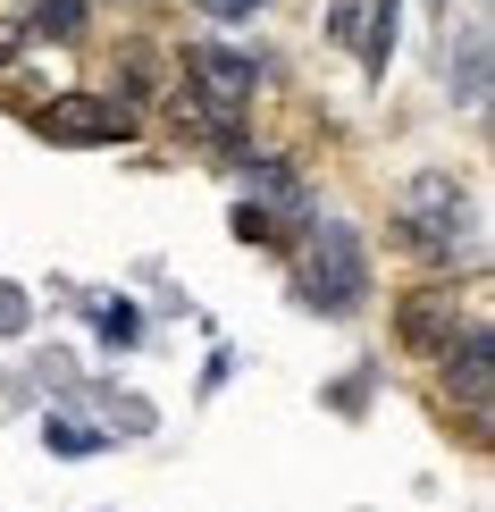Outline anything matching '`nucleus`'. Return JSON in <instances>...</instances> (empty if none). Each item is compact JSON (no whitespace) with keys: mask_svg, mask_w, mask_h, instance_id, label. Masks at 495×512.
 <instances>
[{"mask_svg":"<svg viewBox=\"0 0 495 512\" xmlns=\"http://www.w3.org/2000/svg\"><path fill=\"white\" fill-rule=\"evenodd\" d=\"M403 227L420 236L428 261H454V244H462V227H470V202H462V185H445V177H420L412 194H403Z\"/></svg>","mask_w":495,"mask_h":512,"instance_id":"f257e3e1","label":"nucleus"},{"mask_svg":"<svg viewBox=\"0 0 495 512\" xmlns=\"http://www.w3.org/2000/svg\"><path fill=\"white\" fill-rule=\"evenodd\" d=\"M361 277H370V269H361V244L344 236V227H319V236H311V277H303V294H311L319 311H344V303L361 294Z\"/></svg>","mask_w":495,"mask_h":512,"instance_id":"f03ea898","label":"nucleus"},{"mask_svg":"<svg viewBox=\"0 0 495 512\" xmlns=\"http://www.w3.org/2000/svg\"><path fill=\"white\" fill-rule=\"evenodd\" d=\"M185 76H193V93L210 101V118H235L252 101V84H261V68H252L244 51H219V42H210V51H185Z\"/></svg>","mask_w":495,"mask_h":512,"instance_id":"7ed1b4c3","label":"nucleus"},{"mask_svg":"<svg viewBox=\"0 0 495 512\" xmlns=\"http://www.w3.org/2000/svg\"><path fill=\"white\" fill-rule=\"evenodd\" d=\"M42 135H59V143H126V110L118 101H51L42 110Z\"/></svg>","mask_w":495,"mask_h":512,"instance_id":"20e7f679","label":"nucleus"},{"mask_svg":"<svg viewBox=\"0 0 495 512\" xmlns=\"http://www.w3.org/2000/svg\"><path fill=\"white\" fill-rule=\"evenodd\" d=\"M445 395H462L470 412H487V395H495V336H487V328H470V336H462L454 370H445Z\"/></svg>","mask_w":495,"mask_h":512,"instance_id":"39448f33","label":"nucleus"},{"mask_svg":"<svg viewBox=\"0 0 495 512\" xmlns=\"http://www.w3.org/2000/svg\"><path fill=\"white\" fill-rule=\"evenodd\" d=\"M445 336H454V311L437 303V294H412V303H403V345H445Z\"/></svg>","mask_w":495,"mask_h":512,"instance_id":"423d86ee","label":"nucleus"},{"mask_svg":"<svg viewBox=\"0 0 495 512\" xmlns=\"http://www.w3.org/2000/svg\"><path fill=\"white\" fill-rule=\"evenodd\" d=\"M76 26H84L76 0H42V34H76Z\"/></svg>","mask_w":495,"mask_h":512,"instance_id":"0eeeda50","label":"nucleus"},{"mask_svg":"<svg viewBox=\"0 0 495 512\" xmlns=\"http://www.w3.org/2000/svg\"><path fill=\"white\" fill-rule=\"evenodd\" d=\"M101 336H110V345H126V336H135V311H126V303H101Z\"/></svg>","mask_w":495,"mask_h":512,"instance_id":"6e6552de","label":"nucleus"},{"mask_svg":"<svg viewBox=\"0 0 495 512\" xmlns=\"http://www.w3.org/2000/svg\"><path fill=\"white\" fill-rule=\"evenodd\" d=\"M51 445H59V454H93V429H76V420H59V429H51Z\"/></svg>","mask_w":495,"mask_h":512,"instance_id":"1a4fd4ad","label":"nucleus"},{"mask_svg":"<svg viewBox=\"0 0 495 512\" xmlns=\"http://www.w3.org/2000/svg\"><path fill=\"white\" fill-rule=\"evenodd\" d=\"M202 9H210V17H252L261 0H202Z\"/></svg>","mask_w":495,"mask_h":512,"instance_id":"9d476101","label":"nucleus"}]
</instances>
